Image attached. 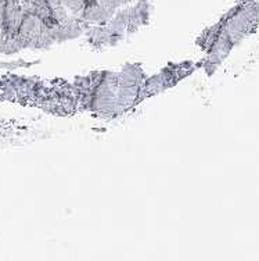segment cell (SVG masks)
<instances>
[{
	"label": "cell",
	"instance_id": "cell-2",
	"mask_svg": "<svg viewBox=\"0 0 259 261\" xmlns=\"http://www.w3.org/2000/svg\"><path fill=\"white\" fill-rule=\"evenodd\" d=\"M43 7L42 20L47 28L57 30L70 24L72 15L85 14L90 0H40Z\"/></svg>",
	"mask_w": 259,
	"mask_h": 261
},
{
	"label": "cell",
	"instance_id": "cell-1",
	"mask_svg": "<svg viewBox=\"0 0 259 261\" xmlns=\"http://www.w3.org/2000/svg\"><path fill=\"white\" fill-rule=\"evenodd\" d=\"M45 24L40 17H30L20 28L11 24L9 0H0V53H14L25 46V36L31 35L36 27Z\"/></svg>",
	"mask_w": 259,
	"mask_h": 261
}]
</instances>
